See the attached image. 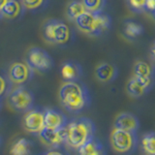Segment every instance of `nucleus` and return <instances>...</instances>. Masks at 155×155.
<instances>
[{
  "instance_id": "1",
  "label": "nucleus",
  "mask_w": 155,
  "mask_h": 155,
  "mask_svg": "<svg viewBox=\"0 0 155 155\" xmlns=\"http://www.w3.org/2000/svg\"><path fill=\"white\" fill-rule=\"evenodd\" d=\"M58 97L63 108L71 114H79L90 105L88 90L78 81L63 82Z\"/></svg>"
},
{
  "instance_id": "2",
  "label": "nucleus",
  "mask_w": 155,
  "mask_h": 155,
  "mask_svg": "<svg viewBox=\"0 0 155 155\" xmlns=\"http://www.w3.org/2000/svg\"><path fill=\"white\" fill-rule=\"evenodd\" d=\"M64 145L77 150L95 136L94 122L87 117L73 118L63 127Z\"/></svg>"
},
{
  "instance_id": "3",
  "label": "nucleus",
  "mask_w": 155,
  "mask_h": 155,
  "mask_svg": "<svg viewBox=\"0 0 155 155\" xmlns=\"http://www.w3.org/2000/svg\"><path fill=\"white\" fill-rule=\"evenodd\" d=\"M111 148L118 154H130L137 148L138 137L136 132L114 128L110 135Z\"/></svg>"
},
{
  "instance_id": "4",
  "label": "nucleus",
  "mask_w": 155,
  "mask_h": 155,
  "mask_svg": "<svg viewBox=\"0 0 155 155\" xmlns=\"http://www.w3.org/2000/svg\"><path fill=\"white\" fill-rule=\"evenodd\" d=\"M7 102L9 107L18 113H26L33 108L34 95L22 85H18L10 91Z\"/></svg>"
},
{
  "instance_id": "5",
  "label": "nucleus",
  "mask_w": 155,
  "mask_h": 155,
  "mask_svg": "<svg viewBox=\"0 0 155 155\" xmlns=\"http://www.w3.org/2000/svg\"><path fill=\"white\" fill-rule=\"evenodd\" d=\"M44 38L52 44H65L69 41L70 29L61 21L48 19L44 25Z\"/></svg>"
},
{
  "instance_id": "6",
  "label": "nucleus",
  "mask_w": 155,
  "mask_h": 155,
  "mask_svg": "<svg viewBox=\"0 0 155 155\" xmlns=\"http://www.w3.org/2000/svg\"><path fill=\"white\" fill-rule=\"evenodd\" d=\"M26 63L33 71L46 72L48 71L53 65L51 56L41 48H31L27 52Z\"/></svg>"
},
{
  "instance_id": "7",
  "label": "nucleus",
  "mask_w": 155,
  "mask_h": 155,
  "mask_svg": "<svg viewBox=\"0 0 155 155\" xmlns=\"http://www.w3.org/2000/svg\"><path fill=\"white\" fill-rule=\"evenodd\" d=\"M22 127L28 133L38 135L46 127L44 110L39 109H31L26 111L22 117Z\"/></svg>"
},
{
  "instance_id": "8",
  "label": "nucleus",
  "mask_w": 155,
  "mask_h": 155,
  "mask_svg": "<svg viewBox=\"0 0 155 155\" xmlns=\"http://www.w3.org/2000/svg\"><path fill=\"white\" fill-rule=\"evenodd\" d=\"M32 69L27 63L15 62L10 66L8 71V78L10 82L17 85H22L30 80L32 76Z\"/></svg>"
},
{
  "instance_id": "9",
  "label": "nucleus",
  "mask_w": 155,
  "mask_h": 155,
  "mask_svg": "<svg viewBox=\"0 0 155 155\" xmlns=\"http://www.w3.org/2000/svg\"><path fill=\"white\" fill-rule=\"evenodd\" d=\"M153 86V78L132 77L126 84V91L129 96L139 98L144 95Z\"/></svg>"
},
{
  "instance_id": "10",
  "label": "nucleus",
  "mask_w": 155,
  "mask_h": 155,
  "mask_svg": "<svg viewBox=\"0 0 155 155\" xmlns=\"http://www.w3.org/2000/svg\"><path fill=\"white\" fill-rule=\"evenodd\" d=\"M41 143L48 148H57L64 145V131L61 129H51L45 127L38 134Z\"/></svg>"
},
{
  "instance_id": "11",
  "label": "nucleus",
  "mask_w": 155,
  "mask_h": 155,
  "mask_svg": "<svg viewBox=\"0 0 155 155\" xmlns=\"http://www.w3.org/2000/svg\"><path fill=\"white\" fill-rule=\"evenodd\" d=\"M79 30L90 36H96V13L85 11L75 19Z\"/></svg>"
},
{
  "instance_id": "12",
  "label": "nucleus",
  "mask_w": 155,
  "mask_h": 155,
  "mask_svg": "<svg viewBox=\"0 0 155 155\" xmlns=\"http://www.w3.org/2000/svg\"><path fill=\"white\" fill-rule=\"evenodd\" d=\"M45 126L51 129H61L67 124V116L62 111L55 109L44 110Z\"/></svg>"
},
{
  "instance_id": "13",
  "label": "nucleus",
  "mask_w": 155,
  "mask_h": 155,
  "mask_svg": "<svg viewBox=\"0 0 155 155\" xmlns=\"http://www.w3.org/2000/svg\"><path fill=\"white\" fill-rule=\"evenodd\" d=\"M140 126L138 118L133 114L121 113L116 115L114 121V128H118L131 132H137Z\"/></svg>"
},
{
  "instance_id": "14",
  "label": "nucleus",
  "mask_w": 155,
  "mask_h": 155,
  "mask_svg": "<svg viewBox=\"0 0 155 155\" xmlns=\"http://www.w3.org/2000/svg\"><path fill=\"white\" fill-rule=\"evenodd\" d=\"M78 155H107L104 144L95 136L77 149Z\"/></svg>"
},
{
  "instance_id": "15",
  "label": "nucleus",
  "mask_w": 155,
  "mask_h": 155,
  "mask_svg": "<svg viewBox=\"0 0 155 155\" xmlns=\"http://www.w3.org/2000/svg\"><path fill=\"white\" fill-rule=\"evenodd\" d=\"M117 76V69L110 63H100L95 69L96 79L101 82H110Z\"/></svg>"
},
{
  "instance_id": "16",
  "label": "nucleus",
  "mask_w": 155,
  "mask_h": 155,
  "mask_svg": "<svg viewBox=\"0 0 155 155\" xmlns=\"http://www.w3.org/2000/svg\"><path fill=\"white\" fill-rule=\"evenodd\" d=\"M61 75L65 81H76L82 75L81 67L74 61H67L61 66Z\"/></svg>"
},
{
  "instance_id": "17",
  "label": "nucleus",
  "mask_w": 155,
  "mask_h": 155,
  "mask_svg": "<svg viewBox=\"0 0 155 155\" xmlns=\"http://www.w3.org/2000/svg\"><path fill=\"white\" fill-rule=\"evenodd\" d=\"M22 5L18 0H8L0 9V16L6 18H16L21 12Z\"/></svg>"
},
{
  "instance_id": "18",
  "label": "nucleus",
  "mask_w": 155,
  "mask_h": 155,
  "mask_svg": "<svg viewBox=\"0 0 155 155\" xmlns=\"http://www.w3.org/2000/svg\"><path fill=\"white\" fill-rule=\"evenodd\" d=\"M32 143L24 138H19L13 143L10 148V155H29L31 152Z\"/></svg>"
},
{
  "instance_id": "19",
  "label": "nucleus",
  "mask_w": 155,
  "mask_h": 155,
  "mask_svg": "<svg viewBox=\"0 0 155 155\" xmlns=\"http://www.w3.org/2000/svg\"><path fill=\"white\" fill-rule=\"evenodd\" d=\"M133 76L137 78H153L152 67L145 61H137L133 67Z\"/></svg>"
},
{
  "instance_id": "20",
  "label": "nucleus",
  "mask_w": 155,
  "mask_h": 155,
  "mask_svg": "<svg viewBox=\"0 0 155 155\" xmlns=\"http://www.w3.org/2000/svg\"><path fill=\"white\" fill-rule=\"evenodd\" d=\"M86 11L84 4L81 1H78V0H73L67 6V17L71 21H75V19L84 14Z\"/></svg>"
},
{
  "instance_id": "21",
  "label": "nucleus",
  "mask_w": 155,
  "mask_h": 155,
  "mask_svg": "<svg viewBox=\"0 0 155 155\" xmlns=\"http://www.w3.org/2000/svg\"><path fill=\"white\" fill-rule=\"evenodd\" d=\"M142 148L145 155H155V133L144 136L142 140Z\"/></svg>"
},
{
  "instance_id": "22",
  "label": "nucleus",
  "mask_w": 155,
  "mask_h": 155,
  "mask_svg": "<svg viewBox=\"0 0 155 155\" xmlns=\"http://www.w3.org/2000/svg\"><path fill=\"white\" fill-rule=\"evenodd\" d=\"M81 2L87 12L100 13L105 6L106 0H82Z\"/></svg>"
},
{
  "instance_id": "23",
  "label": "nucleus",
  "mask_w": 155,
  "mask_h": 155,
  "mask_svg": "<svg viewBox=\"0 0 155 155\" xmlns=\"http://www.w3.org/2000/svg\"><path fill=\"white\" fill-rule=\"evenodd\" d=\"M143 26L134 21H128L125 25V34L130 38H136L143 33Z\"/></svg>"
},
{
  "instance_id": "24",
  "label": "nucleus",
  "mask_w": 155,
  "mask_h": 155,
  "mask_svg": "<svg viewBox=\"0 0 155 155\" xmlns=\"http://www.w3.org/2000/svg\"><path fill=\"white\" fill-rule=\"evenodd\" d=\"M22 6L27 10H36L41 7L45 0H21Z\"/></svg>"
},
{
  "instance_id": "25",
  "label": "nucleus",
  "mask_w": 155,
  "mask_h": 155,
  "mask_svg": "<svg viewBox=\"0 0 155 155\" xmlns=\"http://www.w3.org/2000/svg\"><path fill=\"white\" fill-rule=\"evenodd\" d=\"M145 1L147 0H129L130 6L135 11H140L145 8Z\"/></svg>"
},
{
  "instance_id": "26",
  "label": "nucleus",
  "mask_w": 155,
  "mask_h": 155,
  "mask_svg": "<svg viewBox=\"0 0 155 155\" xmlns=\"http://www.w3.org/2000/svg\"><path fill=\"white\" fill-rule=\"evenodd\" d=\"M8 88H9V86H8L7 80L5 79L4 77H2L1 75H0V99H1L5 94H6Z\"/></svg>"
},
{
  "instance_id": "27",
  "label": "nucleus",
  "mask_w": 155,
  "mask_h": 155,
  "mask_svg": "<svg viewBox=\"0 0 155 155\" xmlns=\"http://www.w3.org/2000/svg\"><path fill=\"white\" fill-rule=\"evenodd\" d=\"M45 155H70V154L65 148H63L62 147H57V148L51 149L50 151L46 152Z\"/></svg>"
},
{
  "instance_id": "28",
  "label": "nucleus",
  "mask_w": 155,
  "mask_h": 155,
  "mask_svg": "<svg viewBox=\"0 0 155 155\" xmlns=\"http://www.w3.org/2000/svg\"><path fill=\"white\" fill-rule=\"evenodd\" d=\"M145 9H147L150 12H153L155 10V0H147L145 1Z\"/></svg>"
},
{
  "instance_id": "29",
  "label": "nucleus",
  "mask_w": 155,
  "mask_h": 155,
  "mask_svg": "<svg viewBox=\"0 0 155 155\" xmlns=\"http://www.w3.org/2000/svg\"><path fill=\"white\" fill-rule=\"evenodd\" d=\"M151 54H152V57H153V59L155 60V45L152 47L151 48Z\"/></svg>"
},
{
  "instance_id": "30",
  "label": "nucleus",
  "mask_w": 155,
  "mask_h": 155,
  "mask_svg": "<svg viewBox=\"0 0 155 155\" xmlns=\"http://www.w3.org/2000/svg\"><path fill=\"white\" fill-rule=\"evenodd\" d=\"M8 1V0H0V9H1L4 5H5V3H6Z\"/></svg>"
},
{
  "instance_id": "31",
  "label": "nucleus",
  "mask_w": 155,
  "mask_h": 155,
  "mask_svg": "<svg viewBox=\"0 0 155 155\" xmlns=\"http://www.w3.org/2000/svg\"><path fill=\"white\" fill-rule=\"evenodd\" d=\"M152 13H153V16H154V18H155V10H154V11H153Z\"/></svg>"
},
{
  "instance_id": "32",
  "label": "nucleus",
  "mask_w": 155,
  "mask_h": 155,
  "mask_svg": "<svg viewBox=\"0 0 155 155\" xmlns=\"http://www.w3.org/2000/svg\"><path fill=\"white\" fill-rule=\"evenodd\" d=\"M0 109H1V99H0Z\"/></svg>"
}]
</instances>
